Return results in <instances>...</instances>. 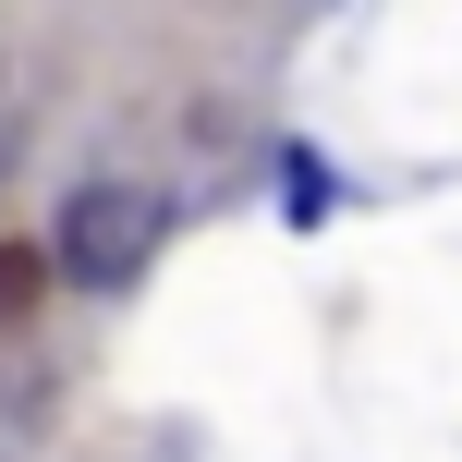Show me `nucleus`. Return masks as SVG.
I'll return each mask as SVG.
<instances>
[{
	"label": "nucleus",
	"instance_id": "nucleus-1",
	"mask_svg": "<svg viewBox=\"0 0 462 462\" xmlns=\"http://www.w3.org/2000/svg\"><path fill=\"white\" fill-rule=\"evenodd\" d=\"M159 231H171V208L146 183H73V208H61V280L122 292V280H146Z\"/></svg>",
	"mask_w": 462,
	"mask_h": 462
}]
</instances>
